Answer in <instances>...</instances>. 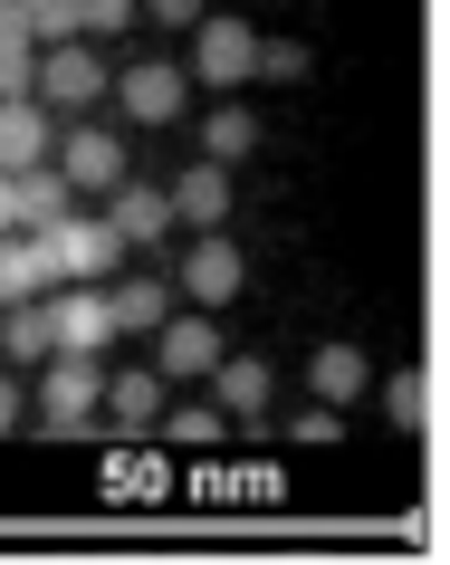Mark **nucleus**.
<instances>
[{"instance_id":"nucleus-23","label":"nucleus","mask_w":450,"mask_h":565,"mask_svg":"<svg viewBox=\"0 0 450 565\" xmlns=\"http://www.w3.org/2000/svg\"><path fill=\"white\" fill-rule=\"evenodd\" d=\"M221 422H231V413H221V403H182V413H163V422H153V431H173L182 450H202V441H221Z\"/></svg>"},{"instance_id":"nucleus-11","label":"nucleus","mask_w":450,"mask_h":565,"mask_svg":"<svg viewBox=\"0 0 450 565\" xmlns=\"http://www.w3.org/2000/svg\"><path fill=\"white\" fill-rule=\"evenodd\" d=\"M77 211V192H67L58 163H30V173H10V231H49V221H67Z\"/></svg>"},{"instance_id":"nucleus-13","label":"nucleus","mask_w":450,"mask_h":565,"mask_svg":"<svg viewBox=\"0 0 450 565\" xmlns=\"http://www.w3.org/2000/svg\"><path fill=\"white\" fill-rule=\"evenodd\" d=\"M96 413L116 422V431H135V441H144L153 422H163V374H153V364H125V374H106V403H96Z\"/></svg>"},{"instance_id":"nucleus-25","label":"nucleus","mask_w":450,"mask_h":565,"mask_svg":"<svg viewBox=\"0 0 450 565\" xmlns=\"http://www.w3.org/2000/svg\"><path fill=\"white\" fill-rule=\"evenodd\" d=\"M0 96H39V49H0Z\"/></svg>"},{"instance_id":"nucleus-30","label":"nucleus","mask_w":450,"mask_h":565,"mask_svg":"<svg viewBox=\"0 0 450 565\" xmlns=\"http://www.w3.org/2000/svg\"><path fill=\"white\" fill-rule=\"evenodd\" d=\"M0 49H39V39H30V10H20V0H0Z\"/></svg>"},{"instance_id":"nucleus-31","label":"nucleus","mask_w":450,"mask_h":565,"mask_svg":"<svg viewBox=\"0 0 450 565\" xmlns=\"http://www.w3.org/2000/svg\"><path fill=\"white\" fill-rule=\"evenodd\" d=\"M0 231H10V173H0Z\"/></svg>"},{"instance_id":"nucleus-6","label":"nucleus","mask_w":450,"mask_h":565,"mask_svg":"<svg viewBox=\"0 0 450 565\" xmlns=\"http://www.w3.org/2000/svg\"><path fill=\"white\" fill-rule=\"evenodd\" d=\"M49 335H58V355H106L116 345L106 288H49Z\"/></svg>"},{"instance_id":"nucleus-15","label":"nucleus","mask_w":450,"mask_h":565,"mask_svg":"<svg viewBox=\"0 0 450 565\" xmlns=\"http://www.w3.org/2000/svg\"><path fill=\"white\" fill-rule=\"evenodd\" d=\"M0 355L20 364V374H39V364L58 355V335H49V298H20V307H0Z\"/></svg>"},{"instance_id":"nucleus-9","label":"nucleus","mask_w":450,"mask_h":565,"mask_svg":"<svg viewBox=\"0 0 450 565\" xmlns=\"http://www.w3.org/2000/svg\"><path fill=\"white\" fill-rule=\"evenodd\" d=\"M240 278H249L240 239H221V231L192 239V259H182V298H192V307H231V298H240Z\"/></svg>"},{"instance_id":"nucleus-21","label":"nucleus","mask_w":450,"mask_h":565,"mask_svg":"<svg viewBox=\"0 0 450 565\" xmlns=\"http://www.w3.org/2000/svg\"><path fill=\"white\" fill-rule=\"evenodd\" d=\"M202 153H211V163H240V153H259V116H249L240 96L202 116Z\"/></svg>"},{"instance_id":"nucleus-7","label":"nucleus","mask_w":450,"mask_h":565,"mask_svg":"<svg viewBox=\"0 0 450 565\" xmlns=\"http://www.w3.org/2000/svg\"><path fill=\"white\" fill-rule=\"evenodd\" d=\"M211 364H221V327L211 317H163L153 327V374L163 384H202Z\"/></svg>"},{"instance_id":"nucleus-8","label":"nucleus","mask_w":450,"mask_h":565,"mask_svg":"<svg viewBox=\"0 0 450 565\" xmlns=\"http://www.w3.org/2000/svg\"><path fill=\"white\" fill-rule=\"evenodd\" d=\"M116 96H125V116H135V125H173L182 106H192V67L153 58V67H135V77H116Z\"/></svg>"},{"instance_id":"nucleus-22","label":"nucleus","mask_w":450,"mask_h":565,"mask_svg":"<svg viewBox=\"0 0 450 565\" xmlns=\"http://www.w3.org/2000/svg\"><path fill=\"white\" fill-rule=\"evenodd\" d=\"M20 10H30V39H39V49L87 39V0H20Z\"/></svg>"},{"instance_id":"nucleus-5","label":"nucleus","mask_w":450,"mask_h":565,"mask_svg":"<svg viewBox=\"0 0 450 565\" xmlns=\"http://www.w3.org/2000/svg\"><path fill=\"white\" fill-rule=\"evenodd\" d=\"M49 163L67 173V192H96V202H106V192L125 182V145L106 135V125H87V116H77L58 145H49Z\"/></svg>"},{"instance_id":"nucleus-20","label":"nucleus","mask_w":450,"mask_h":565,"mask_svg":"<svg viewBox=\"0 0 450 565\" xmlns=\"http://www.w3.org/2000/svg\"><path fill=\"white\" fill-rule=\"evenodd\" d=\"M58 278H49V259H39V239H10L0 231V307H20V298H49Z\"/></svg>"},{"instance_id":"nucleus-3","label":"nucleus","mask_w":450,"mask_h":565,"mask_svg":"<svg viewBox=\"0 0 450 565\" xmlns=\"http://www.w3.org/2000/svg\"><path fill=\"white\" fill-rule=\"evenodd\" d=\"M259 77V30L240 10H202L192 30V87H249Z\"/></svg>"},{"instance_id":"nucleus-4","label":"nucleus","mask_w":450,"mask_h":565,"mask_svg":"<svg viewBox=\"0 0 450 565\" xmlns=\"http://www.w3.org/2000/svg\"><path fill=\"white\" fill-rule=\"evenodd\" d=\"M96 96H116V77H106V58H96V39H58V49H39V106L87 116Z\"/></svg>"},{"instance_id":"nucleus-24","label":"nucleus","mask_w":450,"mask_h":565,"mask_svg":"<svg viewBox=\"0 0 450 565\" xmlns=\"http://www.w3.org/2000/svg\"><path fill=\"white\" fill-rule=\"evenodd\" d=\"M135 20H144V0H87V39H116Z\"/></svg>"},{"instance_id":"nucleus-27","label":"nucleus","mask_w":450,"mask_h":565,"mask_svg":"<svg viewBox=\"0 0 450 565\" xmlns=\"http://www.w3.org/2000/svg\"><path fill=\"white\" fill-rule=\"evenodd\" d=\"M335 431H345V422H335V403H307V413H298V441H307V450H326Z\"/></svg>"},{"instance_id":"nucleus-18","label":"nucleus","mask_w":450,"mask_h":565,"mask_svg":"<svg viewBox=\"0 0 450 565\" xmlns=\"http://www.w3.org/2000/svg\"><path fill=\"white\" fill-rule=\"evenodd\" d=\"M106 307H116V335H153L163 317H173L163 278H106Z\"/></svg>"},{"instance_id":"nucleus-12","label":"nucleus","mask_w":450,"mask_h":565,"mask_svg":"<svg viewBox=\"0 0 450 565\" xmlns=\"http://www.w3.org/2000/svg\"><path fill=\"white\" fill-rule=\"evenodd\" d=\"M106 221H116L125 259H135V249H153V239L173 231V202H163L153 182H116V192H106Z\"/></svg>"},{"instance_id":"nucleus-17","label":"nucleus","mask_w":450,"mask_h":565,"mask_svg":"<svg viewBox=\"0 0 450 565\" xmlns=\"http://www.w3.org/2000/svg\"><path fill=\"white\" fill-rule=\"evenodd\" d=\"M307 384H317V403H364V384H374V364H364V345H317V364H307Z\"/></svg>"},{"instance_id":"nucleus-2","label":"nucleus","mask_w":450,"mask_h":565,"mask_svg":"<svg viewBox=\"0 0 450 565\" xmlns=\"http://www.w3.org/2000/svg\"><path fill=\"white\" fill-rule=\"evenodd\" d=\"M39 431H87V422H96V403H106V364H96V355H49V364H39Z\"/></svg>"},{"instance_id":"nucleus-14","label":"nucleus","mask_w":450,"mask_h":565,"mask_svg":"<svg viewBox=\"0 0 450 565\" xmlns=\"http://www.w3.org/2000/svg\"><path fill=\"white\" fill-rule=\"evenodd\" d=\"M163 202H173V221H192V231H221V221H231V163H192Z\"/></svg>"},{"instance_id":"nucleus-16","label":"nucleus","mask_w":450,"mask_h":565,"mask_svg":"<svg viewBox=\"0 0 450 565\" xmlns=\"http://www.w3.org/2000/svg\"><path fill=\"white\" fill-rule=\"evenodd\" d=\"M202 384L221 393V413H240V422H259V413H269V364H259V355H221V364L202 374Z\"/></svg>"},{"instance_id":"nucleus-29","label":"nucleus","mask_w":450,"mask_h":565,"mask_svg":"<svg viewBox=\"0 0 450 565\" xmlns=\"http://www.w3.org/2000/svg\"><path fill=\"white\" fill-rule=\"evenodd\" d=\"M144 20H163V30H202V0H144Z\"/></svg>"},{"instance_id":"nucleus-28","label":"nucleus","mask_w":450,"mask_h":565,"mask_svg":"<svg viewBox=\"0 0 450 565\" xmlns=\"http://www.w3.org/2000/svg\"><path fill=\"white\" fill-rule=\"evenodd\" d=\"M20 422H30V384H20V364H10V374H0V431H20Z\"/></svg>"},{"instance_id":"nucleus-10","label":"nucleus","mask_w":450,"mask_h":565,"mask_svg":"<svg viewBox=\"0 0 450 565\" xmlns=\"http://www.w3.org/2000/svg\"><path fill=\"white\" fill-rule=\"evenodd\" d=\"M49 145H58L49 106H39V96H0V173H30V163H49Z\"/></svg>"},{"instance_id":"nucleus-1","label":"nucleus","mask_w":450,"mask_h":565,"mask_svg":"<svg viewBox=\"0 0 450 565\" xmlns=\"http://www.w3.org/2000/svg\"><path fill=\"white\" fill-rule=\"evenodd\" d=\"M39 239V259H49V278H58V288H106V278H116L125 268V239H116V221H106V211H67V221H49V231H30Z\"/></svg>"},{"instance_id":"nucleus-19","label":"nucleus","mask_w":450,"mask_h":565,"mask_svg":"<svg viewBox=\"0 0 450 565\" xmlns=\"http://www.w3.org/2000/svg\"><path fill=\"white\" fill-rule=\"evenodd\" d=\"M364 393L384 403V422H393V431H431V413H441V403H431V393H441L431 374H393V384H364Z\"/></svg>"},{"instance_id":"nucleus-26","label":"nucleus","mask_w":450,"mask_h":565,"mask_svg":"<svg viewBox=\"0 0 450 565\" xmlns=\"http://www.w3.org/2000/svg\"><path fill=\"white\" fill-rule=\"evenodd\" d=\"M259 77H307V49L298 39H259Z\"/></svg>"}]
</instances>
